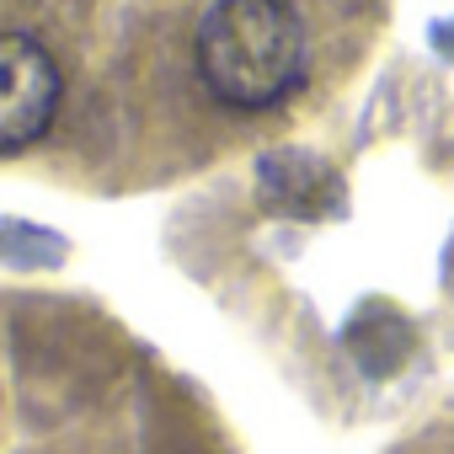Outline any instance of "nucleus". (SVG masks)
<instances>
[{
  "label": "nucleus",
  "instance_id": "nucleus-1",
  "mask_svg": "<svg viewBox=\"0 0 454 454\" xmlns=\"http://www.w3.org/2000/svg\"><path fill=\"white\" fill-rule=\"evenodd\" d=\"M198 75L236 113H262L305 81V27L289 0H214L198 22Z\"/></svg>",
  "mask_w": 454,
  "mask_h": 454
},
{
  "label": "nucleus",
  "instance_id": "nucleus-2",
  "mask_svg": "<svg viewBox=\"0 0 454 454\" xmlns=\"http://www.w3.org/2000/svg\"><path fill=\"white\" fill-rule=\"evenodd\" d=\"M65 81L59 65L49 59V49L27 33H6L0 38V150L17 155L27 150L59 113Z\"/></svg>",
  "mask_w": 454,
  "mask_h": 454
},
{
  "label": "nucleus",
  "instance_id": "nucleus-3",
  "mask_svg": "<svg viewBox=\"0 0 454 454\" xmlns=\"http://www.w3.org/2000/svg\"><path fill=\"white\" fill-rule=\"evenodd\" d=\"M289 160H294V171H278V160H262L268 192L284 208H294V214H326V208H337V176H332V166H321L310 155H294V150H289Z\"/></svg>",
  "mask_w": 454,
  "mask_h": 454
}]
</instances>
